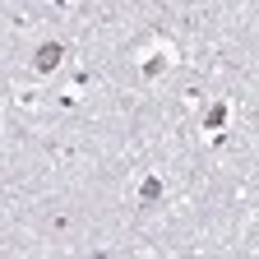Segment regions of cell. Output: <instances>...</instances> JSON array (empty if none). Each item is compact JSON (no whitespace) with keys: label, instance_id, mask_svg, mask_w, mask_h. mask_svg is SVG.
Masks as SVG:
<instances>
[{"label":"cell","instance_id":"obj_2","mask_svg":"<svg viewBox=\"0 0 259 259\" xmlns=\"http://www.w3.org/2000/svg\"><path fill=\"white\" fill-rule=\"evenodd\" d=\"M167 65H171V47H157V51H148V56L139 60V70H144L148 79H157L162 70H167Z\"/></svg>","mask_w":259,"mask_h":259},{"label":"cell","instance_id":"obj_1","mask_svg":"<svg viewBox=\"0 0 259 259\" xmlns=\"http://www.w3.org/2000/svg\"><path fill=\"white\" fill-rule=\"evenodd\" d=\"M60 60H65V47H60V42H42V47H37V56H32V65H37L42 74H51Z\"/></svg>","mask_w":259,"mask_h":259},{"label":"cell","instance_id":"obj_3","mask_svg":"<svg viewBox=\"0 0 259 259\" xmlns=\"http://www.w3.org/2000/svg\"><path fill=\"white\" fill-rule=\"evenodd\" d=\"M162 194H167V181H162V176H153V171H148V176L139 181V204H157V199H162Z\"/></svg>","mask_w":259,"mask_h":259},{"label":"cell","instance_id":"obj_4","mask_svg":"<svg viewBox=\"0 0 259 259\" xmlns=\"http://www.w3.org/2000/svg\"><path fill=\"white\" fill-rule=\"evenodd\" d=\"M222 120H227V107H213V111H208V130H218Z\"/></svg>","mask_w":259,"mask_h":259}]
</instances>
